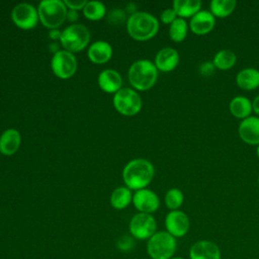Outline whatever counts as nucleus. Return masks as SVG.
Here are the masks:
<instances>
[{
	"instance_id": "33",
	"label": "nucleus",
	"mask_w": 259,
	"mask_h": 259,
	"mask_svg": "<svg viewBox=\"0 0 259 259\" xmlns=\"http://www.w3.org/2000/svg\"><path fill=\"white\" fill-rule=\"evenodd\" d=\"M252 108H253V111L259 115V94L253 99L252 101Z\"/></svg>"
},
{
	"instance_id": "16",
	"label": "nucleus",
	"mask_w": 259,
	"mask_h": 259,
	"mask_svg": "<svg viewBox=\"0 0 259 259\" xmlns=\"http://www.w3.org/2000/svg\"><path fill=\"white\" fill-rule=\"evenodd\" d=\"M179 63V54L173 48L161 49L155 57V66L162 72L173 71Z\"/></svg>"
},
{
	"instance_id": "15",
	"label": "nucleus",
	"mask_w": 259,
	"mask_h": 259,
	"mask_svg": "<svg viewBox=\"0 0 259 259\" xmlns=\"http://www.w3.org/2000/svg\"><path fill=\"white\" fill-rule=\"evenodd\" d=\"M239 137L248 145H259V117L249 116L243 119L238 127Z\"/></svg>"
},
{
	"instance_id": "19",
	"label": "nucleus",
	"mask_w": 259,
	"mask_h": 259,
	"mask_svg": "<svg viewBox=\"0 0 259 259\" xmlns=\"http://www.w3.org/2000/svg\"><path fill=\"white\" fill-rule=\"evenodd\" d=\"M111 56V46L104 40H97L88 49V58L94 64H104L109 61Z\"/></svg>"
},
{
	"instance_id": "21",
	"label": "nucleus",
	"mask_w": 259,
	"mask_h": 259,
	"mask_svg": "<svg viewBox=\"0 0 259 259\" xmlns=\"http://www.w3.org/2000/svg\"><path fill=\"white\" fill-rule=\"evenodd\" d=\"M229 108L235 117L241 119L251 116V112L253 111L252 102L247 97L242 95L234 97L230 102Z\"/></svg>"
},
{
	"instance_id": "3",
	"label": "nucleus",
	"mask_w": 259,
	"mask_h": 259,
	"mask_svg": "<svg viewBox=\"0 0 259 259\" xmlns=\"http://www.w3.org/2000/svg\"><path fill=\"white\" fill-rule=\"evenodd\" d=\"M158 78V69L149 60H139L128 69V81L135 89L146 91L152 88Z\"/></svg>"
},
{
	"instance_id": "29",
	"label": "nucleus",
	"mask_w": 259,
	"mask_h": 259,
	"mask_svg": "<svg viewBox=\"0 0 259 259\" xmlns=\"http://www.w3.org/2000/svg\"><path fill=\"white\" fill-rule=\"evenodd\" d=\"M116 247L121 252H128L135 247V239L132 236L123 235L117 240Z\"/></svg>"
},
{
	"instance_id": "32",
	"label": "nucleus",
	"mask_w": 259,
	"mask_h": 259,
	"mask_svg": "<svg viewBox=\"0 0 259 259\" xmlns=\"http://www.w3.org/2000/svg\"><path fill=\"white\" fill-rule=\"evenodd\" d=\"M65 5L67 7L70 8V10H80V9H83L84 6L86 5L87 1L86 0H81V1H78V0H65L64 1Z\"/></svg>"
},
{
	"instance_id": "27",
	"label": "nucleus",
	"mask_w": 259,
	"mask_h": 259,
	"mask_svg": "<svg viewBox=\"0 0 259 259\" xmlns=\"http://www.w3.org/2000/svg\"><path fill=\"white\" fill-rule=\"evenodd\" d=\"M106 9L103 3L99 1H87L83 8V13L90 20H99L105 15Z\"/></svg>"
},
{
	"instance_id": "5",
	"label": "nucleus",
	"mask_w": 259,
	"mask_h": 259,
	"mask_svg": "<svg viewBox=\"0 0 259 259\" xmlns=\"http://www.w3.org/2000/svg\"><path fill=\"white\" fill-rule=\"evenodd\" d=\"M40 22L48 28H57L67 17V6L61 0H42L37 8Z\"/></svg>"
},
{
	"instance_id": "31",
	"label": "nucleus",
	"mask_w": 259,
	"mask_h": 259,
	"mask_svg": "<svg viewBox=\"0 0 259 259\" xmlns=\"http://www.w3.org/2000/svg\"><path fill=\"white\" fill-rule=\"evenodd\" d=\"M215 71V67L213 65L212 62H209V61H206V62H203L202 64H200L199 66V73L202 75V76H211Z\"/></svg>"
},
{
	"instance_id": "35",
	"label": "nucleus",
	"mask_w": 259,
	"mask_h": 259,
	"mask_svg": "<svg viewBox=\"0 0 259 259\" xmlns=\"http://www.w3.org/2000/svg\"><path fill=\"white\" fill-rule=\"evenodd\" d=\"M50 36H51V37H53V38L60 37V36H61V32H60L59 30H53V31H51Z\"/></svg>"
},
{
	"instance_id": "12",
	"label": "nucleus",
	"mask_w": 259,
	"mask_h": 259,
	"mask_svg": "<svg viewBox=\"0 0 259 259\" xmlns=\"http://www.w3.org/2000/svg\"><path fill=\"white\" fill-rule=\"evenodd\" d=\"M133 202L135 207L144 213H153L155 212L160 205V199L158 195L147 188L137 190L133 196Z\"/></svg>"
},
{
	"instance_id": "2",
	"label": "nucleus",
	"mask_w": 259,
	"mask_h": 259,
	"mask_svg": "<svg viewBox=\"0 0 259 259\" xmlns=\"http://www.w3.org/2000/svg\"><path fill=\"white\" fill-rule=\"evenodd\" d=\"M126 29L134 39L144 41L156 35L159 22L154 15L148 12H134L127 19Z\"/></svg>"
},
{
	"instance_id": "11",
	"label": "nucleus",
	"mask_w": 259,
	"mask_h": 259,
	"mask_svg": "<svg viewBox=\"0 0 259 259\" xmlns=\"http://www.w3.org/2000/svg\"><path fill=\"white\" fill-rule=\"evenodd\" d=\"M167 232L174 238H180L187 234L190 222L187 214L181 210H171L165 218Z\"/></svg>"
},
{
	"instance_id": "6",
	"label": "nucleus",
	"mask_w": 259,
	"mask_h": 259,
	"mask_svg": "<svg viewBox=\"0 0 259 259\" xmlns=\"http://www.w3.org/2000/svg\"><path fill=\"white\" fill-rule=\"evenodd\" d=\"M61 44L70 53L80 52L90 40V31L83 24H72L66 27L60 36Z\"/></svg>"
},
{
	"instance_id": "24",
	"label": "nucleus",
	"mask_w": 259,
	"mask_h": 259,
	"mask_svg": "<svg viewBox=\"0 0 259 259\" xmlns=\"http://www.w3.org/2000/svg\"><path fill=\"white\" fill-rule=\"evenodd\" d=\"M133 200L132 192L128 188L120 186L114 189L110 195V203L115 209L125 208Z\"/></svg>"
},
{
	"instance_id": "38",
	"label": "nucleus",
	"mask_w": 259,
	"mask_h": 259,
	"mask_svg": "<svg viewBox=\"0 0 259 259\" xmlns=\"http://www.w3.org/2000/svg\"><path fill=\"white\" fill-rule=\"evenodd\" d=\"M258 183H259V176H258Z\"/></svg>"
},
{
	"instance_id": "7",
	"label": "nucleus",
	"mask_w": 259,
	"mask_h": 259,
	"mask_svg": "<svg viewBox=\"0 0 259 259\" xmlns=\"http://www.w3.org/2000/svg\"><path fill=\"white\" fill-rule=\"evenodd\" d=\"M113 105L122 115L132 116L141 110L142 99L135 90L131 88H121L114 94Z\"/></svg>"
},
{
	"instance_id": "34",
	"label": "nucleus",
	"mask_w": 259,
	"mask_h": 259,
	"mask_svg": "<svg viewBox=\"0 0 259 259\" xmlns=\"http://www.w3.org/2000/svg\"><path fill=\"white\" fill-rule=\"evenodd\" d=\"M67 17L70 21H75L78 19V14L75 10H70L68 13H67Z\"/></svg>"
},
{
	"instance_id": "4",
	"label": "nucleus",
	"mask_w": 259,
	"mask_h": 259,
	"mask_svg": "<svg viewBox=\"0 0 259 259\" xmlns=\"http://www.w3.org/2000/svg\"><path fill=\"white\" fill-rule=\"evenodd\" d=\"M176 238L167 231L156 232L147 242V253L151 259H170L176 251Z\"/></svg>"
},
{
	"instance_id": "18",
	"label": "nucleus",
	"mask_w": 259,
	"mask_h": 259,
	"mask_svg": "<svg viewBox=\"0 0 259 259\" xmlns=\"http://www.w3.org/2000/svg\"><path fill=\"white\" fill-rule=\"evenodd\" d=\"M121 76L115 70L106 69L102 71L98 76V85L104 92L116 93L121 89Z\"/></svg>"
},
{
	"instance_id": "14",
	"label": "nucleus",
	"mask_w": 259,
	"mask_h": 259,
	"mask_svg": "<svg viewBox=\"0 0 259 259\" xmlns=\"http://www.w3.org/2000/svg\"><path fill=\"white\" fill-rule=\"evenodd\" d=\"M190 259H221L219 246L208 240L195 242L189 250Z\"/></svg>"
},
{
	"instance_id": "36",
	"label": "nucleus",
	"mask_w": 259,
	"mask_h": 259,
	"mask_svg": "<svg viewBox=\"0 0 259 259\" xmlns=\"http://www.w3.org/2000/svg\"><path fill=\"white\" fill-rule=\"evenodd\" d=\"M256 153H257V157H258V159H259V145L257 146V150H256Z\"/></svg>"
},
{
	"instance_id": "13",
	"label": "nucleus",
	"mask_w": 259,
	"mask_h": 259,
	"mask_svg": "<svg viewBox=\"0 0 259 259\" xmlns=\"http://www.w3.org/2000/svg\"><path fill=\"white\" fill-rule=\"evenodd\" d=\"M215 25V17L208 10H200L190 18V30L197 35L209 33Z\"/></svg>"
},
{
	"instance_id": "25",
	"label": "nucleus",
	"mask_w": 259,
	"mask_h": 259,
	"mask_svg": "<svg viewBox=\"0 0 259 259\" xmlns=\"http://www.w3.org/2000/svg\"><path fill=\"white\" fill-rule=\"evenodd\" d=\"M237 62L236 54L231 50H221L219 51L212 60L215 69L219 70H229L234 67Z\"/></svg>"
},
{
	"instance_id": "20",
	"label": "nucleus",
	"mask_w": 259,
	"mask_h": 259,
	"mask_svg": "<svg viewBox=\"0 0 259 259\" xmlns=\"http://www.w3.org/2000/svg\"><path fill=\"white\" fill-rule=\"evenodd\" d=\"M236 83L243 90H255L259 87V71L255 68H245L239 71Z\"/></svg>"
},
{
	"instance_id": "9",
	"label": "nucleus",
	"mask_w": 259,
	"mask_h": 259,
	"mask_svg": "<svg viewBox=\"0 0 259 259\" xmlns=\"http://www.w3.org/2000/svg\"><path fill=\"white\" fill-rule=\"evenodd\" d=\"M51 66L57 77L68 79L72 77L77 70V60L72 53L66 50L58 51L52 59Z\"/></svg>"
},
{
	"instance_id": "28",
	"label": "nucleus",
	"mask_w": 259,
	"mask_h": 259,
	"mask_svg": "<svg viewBox=\"0 0 259 259\" xmlns=\"http://www.w3.org/2000/svg\"><path fill=\"white\" fill-rule=\"evenodd\" d=\"M184 196L180 189L171 188L165 195V204L171 210H177L183 203Z\"/></svg>"
},
{
	"instance_id": "26",
	"label": "nucleus",
	"mask_w": 259,
	"mask_h": 259,
	"mask_svg": "<svg viewBox=\"0 0 259 259\" xmlns=\"http://www.w3.org/2000/svg\"><path fill=\"white\" fill-rule=\"evenodd\" d=\"M188 24L183 18L177 17L169 27V36L175 42H181L187 35Z\"/></svg>"
},
{
	"instance_id": "8",
	"label": "nucleus",
	"mask_w": 259,
	"mask_h": 259,
	"mask_svg": "<svg viewBox=\"0 0 259 259\" xmlns=\"http://www.w3.org/2000/svg\"><path fill=\"white\" fill-rule=\"evenodd\" d=\"M131 236L140 241L149 240L157 230V223L150 213L139 212L135 214L128 225Z\"/></svg>"
},
{
	"instance_id": "37",
	"label": "nucleus",
	"mask_w": 259,
	"mask_h": 259,
	"mask_svg": "<svg viewBox=\"0 0 259 259\" xmlns=\"http://www.w3.org/2000/svg\"><path fill=\"white\" fill-rule=\"evenodd\" d=\"M170 259H184V258L183 257H172Z\"/></svg>"
},
{
	"instance_id": "10",
	"label": "nucleus",
	"mask_w": 259,
	"mask_h": 259,
	"mask_svg": "<svg viewBox=\"0 0 259 259\" xmlns=\"http://www.w3.org/2000/svg\"><path fill=\"white\" fill-rule=\"evenodd\" d=\"M11 18L14 24L19 28L31 29L37 23L38 13L32 5L28 3H20L13 8Z\"/></svg>"
},
{
	"instance_id": "22",
	"label": "nucleus",
	"mask_w": 259,
	"mask_h": 259,
	"mask_svg": "<svg viewBox=\"0 0 259 259\" xmlns=\"http://www.w3.org/2000/svg\"><path fill=\"white\" fill-rule=\"evenodd\" d=\"M201 8L199 0H175L173 9L179 18H188L195 15Z\"/></svg>"
},
{
	"instance_id": "1",
	"label": "nucleus",
	"mask_w": 259,
	"mask_h": 259,
	"mask_svg": "<svg viewBox=\"0 0 259 259\" xmlns=\"http://www.w3.org/2000/svg\"><path fill=\"white\" fill-rule=\"evenodd\" d=\"M154 166L146 159L130 161L122 171V178L130 189H144L154 177Z\"/></svg>"
},
{
	"instance_id": "17",
	"label": "nucleus",
	"mask_w": 259,
	"mask_h": 259,
	"mask_svg": "<svg viewBox=\"0 0 259 259\" xmlns=\"http://www.w3.org/2000/svg\"><path fill=\"white\" fill-rule=\"evenodd\" d=\"M21 136L18 131L8 128L0 137V153L5 156H11L17 152L20 147Z\"/></svg>"
},
{
	"instance_id": "30",
	"label": "nucleus",
	"mask_w": 259,
	"mask_h": 259,
	"mask_svg": "<svg viewBox=\"0 0 259 259\" xmlns=\"http://www.w3.org/2000/svg\"><path fill=\"white\" fill-rule=\"evenodd\" d=\"M161 21L165 24H171L176 18H177V14L176 12L174 11L173 8H168V9H165L162 13H161Z\"/></svg>"
},
{
	"instance_id": "23",
	"label": "nucleus",
	"mask_w": 259,
	"mask_h": 259,
	"mask_svg": "<svg viewBox=\"0 0 259 259\" xmlns=\"http://www.w3.org/2000/svg\"><path fill=\"white\" fill-rule=\"evenodd\" d=\"M236 5L235 0H212L209 4V11L214 17L225 18L234 12Z\"/></svg>"
}]
</instances>
